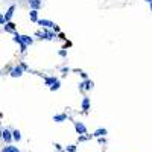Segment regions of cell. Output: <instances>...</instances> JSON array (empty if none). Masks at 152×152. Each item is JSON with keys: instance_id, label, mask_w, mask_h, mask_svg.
<instances>
[{"instance_id": "cell-1", "label": "cell", "mask_w": 152, "mask_h": 152, "mask_svg": "<svg viewBox=\"0 0 152 152\" xmlns=\"http://www.w3.org/2000/svg\"><path fill=\"white\" fill-rule=\"evenodd\" d=\"M37 35L41 38V40H53L56 35L53 31H43V32H37Z\"/></svg>"}, {"instance_id": "cell-2", "label": "cell", "mask_w": 152, "mask_h": 152, "mask_svg": "<svg viewBox=\"0 0 152 152\" xmlns=\"http://www.w3.org/2000/svg\"><path fill=\"white\" fill-rule=\"evenodd\" d=\"M75 129H76V132H78L79 135L87 134V128H85V125H84V123H81V122H75Z\"/></svg>"}, {"instance_id": "cell-3", "label": "cell", "mask_w": 152, "mask_h": 152, "mask_svg": "<svg viewBox=\"0 0 152 152\" xmlns=\"http://www.w3.org/2000/svg\"><path fill=\"white\" fill-rule=\"evenodd\" d=\"M37 24H40L41 28H55V23L53 21H50V20H40L38 18V21H37Z\"/></svg>"}, {"instance_id": "cell-4", "label": "cell", "mask_w": 152, "mask_h": 152, "mask_svg": "<svg viewBox=\"0 0 152 152\" xmlns=\"http://www.w3.org/2000/svg\"><path fill=\"white\" fill-rule=\"evenodd\" d=\"M93 81H90V79H85L84 82H81L79 84V90H91L93 88Z\"/></svg>"}, {"instance_id": "cell-5", "label": "cell", "mask_w": 152, "mask_h": 152, "mask_svg": "<svg viewBox=\"0 0 152 152\" xmlns=\"http://www.w3.org/2000/svg\"><path fill=\"white\" fill-rule=\"evenodd\" d=\"M21 75H23V69L20 66H15V67L11 69V76H12V78H20Z\"/></svg>"}, {"instance_id": "cell-6", "label": "cell", "mask_w": 152, "mask_h": 152, "mask_svg": "<svg viewBox=\"0 0 152 152\" xmlns=\"http://www.w3.org/2000/svg\"><path fill=\"white\" fill-rule=\"evenodd\" d=\"M14 11H15V6L12 5V6H9V9L6 11V14H3L5 23H8V21H11V18H12V15H14Z\"/></svg>"}, {"instance_id": "cell-7", "label": "cell", "mask_w": 152, "mask_h": 152, "mask_svg": "<svg viewBox=\"0 0 152 152\" xmlns=\"http://www.w3.org/2000/svg\"><path fill=\"white\" fill-rule=\"evenodd\" d=\"M2 138H3L6 143H11V142H12V134H11L9 129H3V131H2Z\"/></svg>"}, {"instance_id": "cell-8", "label": "cell", "mask_w": 152, "mask_h": 152, "mask_svg": "<svg viewBox=\"0 0 152 152\" xmlns=\"http://www.w3.org/2000/svg\"><path fill=\"white\" fill-rule=\"evenodd\" d=\"M12 40H14L15 43H18V44H20V47H21L20 50H21V52L24 53V52H26V47H28V46H26L24 43H23V41L20 40V35H18V34H15V35H14V38H12Z\"/></svg>"}, {"instance_id": "cell-9", "label": "cell", "mask_w": 152, "mask_h": 152, "mask_svg": "<svg viewBox=\"0 0 152 152\" xmlns=\"http://www.w3.org/2000/svg\"><path fill=\"white\" fill-rule=\"evenodd\" d=\"M29 5H31V9H34V11H38L41 6V0H28Z\"/></svg>"}, {"instance_id": "cell-10", "label": "cell", "mask_w": 152, "mask_h": 152, "mask_svg": "<svg viewBox=\"0 0 152 152\" xmlns=\"http://www.w3.org/2000/svg\"><path fill=\"white\" fill-rule=\"evenodd\" d=\"M20 40L23 41L26 46H32V43H34V40H32V37H29V35H20Z\"/></svg>"}, {"instance_id": "cell-11", "label": "cell", "mask_w": 152, "mask_h": 152, "mask_svg": "<svg viewBox=\"0 0 152 152\" xmlns=\"http://www.w3.org/2000/svg\"><path fill=\"white\" fill-rule=\"evenodd\" d=\"M107 129L105 128H99V129H96V131H94V137H99V138H102V137H105V135H107Z\"/></svg>"}, {"instance_id": "cell-12", "label": "cell", "mask_w": 152, "mask_h": 152, "mask_svg": "<svg viewBox=\"0 0 152 152\" xmlns=\"http://www.w3.org/2000/svg\"><path fill=\"white\" fill-rule=\"evenodd\" d=\"M2 152H20V149L17 148V146L8 145V146H5V148L2 149Z\"/></svg>"}, {"instance_id": "cell-13", "label": "cell", "mask_w": 152, "mask_h": 152, "mask_svg": "<svg viewBox=\"0 0 152 152\" xmlns=\"http://www.w3.org/2000/svg\"><path fill=\"white\" fill-rule=\"evenodd\" d=\"M3 29L6 32H15V24L12 23V21H8V23L3 26Z\"/></svg>"}, {"instance_id": "cell-14", "label": "cell", "mask_w": 152, "mask_h": 152, "mask_svg": "<svg viewBox=\"0 0 152 152\" xmlns=\"http://www.w3.org/2000/svg\"><path fill=\"white\" fill-rule=\"evenodd\" d=\"M66 119H67V114H55V116H53V120H55V122H58V123L64 122Z\"/></svg>"}, {"instance_id": "cell-15", "label": "cell", "mask_w": 152, "mask_h": 152, "mask_svg": "<svg viewBox=\"0 0 152 152\" xmlns=\"http://www.w3.org/2000/svg\"><path fill=\"white\" fill-rule=\"evenodd\" d=\"M82 110L84 111L90 110V97H84V99H82Z\"/></svg>"}, {"instance_id": "cell-16", "label": "cell", "mask_w": 152, "mask_h": 152, "mask_svg": "<svg viewBox=\"0 0 152 152\" xmlns=\"http://www.w3.org/2000/svg\"><path fill=\"white\" fill-rule=\"evenodd\" d=\"M11 134H12V140H15V142H20V140H21V132L18 131V129L11 131Z\"/></svg>"}, {"instance_id": "cell-17", "label": "cell", "mask_w": 152, "mask_h": 152, "mask_svg": "<svg viewBox=\"0 0 152 152\" xmlns=\"http://www.w3.org/2000/svg\"><path fill=\"white\" fill-rule=\"evenodd\" d=\"M29 17H31V20L34 21V23H37V21H38V11L31 9V12H29Z\"/></svg>"}, {"instance_id": "cell-18", "label": "cell", "mask_w": 152, "mask_h": 152, "mask_svg": "<svg viewBox=\"0 0 152 152\" xmlns=\"http://www.w3.org/2000/svg\"><path fill=\"white\" fill-rule=\"evenodd\" d=\"M56 78H55V76H49V78H46V81H44V82H46V85H49V87H52L53 84H55L56 82Z\"/></svg>"}, {"instance_id": "cell-19", "label": "cell", "mask_w": 152, "mask_h": 152, "mask_svg": "<svg viewBox=\"0 0 152 152\" xmlns=\"http://www.w3.org/2000/svg\"><path fill=\"white\" fill-rule=\"evenodd\" d=\"M66 151H67V152H76V146H75V145H70V146H67Z\"/></svg>"}, {"instance_id": "cell-20", "label": "cell", "mask_w": 152, "mask_h": 152, "mask_svg": "<svg viewBox=\"0 0 152 152\" xmlns=\"http://www.w3.org/2000/svg\"><path fill=\"white\" fill-rule=\"evenodd\" d=\"M58 88H59V81H56V82L50 87V90H52V91H55V90H58Z\"/></svg>"}, {"instance_id": "cell-21", "label": "cell", "mask_w": 152, "mask_h": 152, "mask_svg": "<svg viewBox=\"0 0 152 152\" xmlns=\"http://www.w3.org/2000/svg\"><path fill=\"white\" fill-rule=\"evenodd\" d=\"M59 56H67V50H64V49L59 50Z\"/></svg>"}, {"instance_id": "cell-22", "label": "cell", "mask_w": 152, "mask_h": 152, "mask_svg": "<svg viewBox=\"0 0 152 152\" xmlns=\"http://www.w3.org/2000/svg\"><path fill=\"white\" fill-rule=\"evenodd\" d=\"M87 138H88L87 135H81V137H79V142H84V140H87Z\"/></svg>"}, {"instance_id": "cell-23", "label": "cell", "mask_w": 152, "mask_h": 152, "mask_svg": "<svg viewBox=\"0 0 152 152\" xmlns=\"http://www.w3.org/2000/svg\"><path fill=\"white\" fill-rule=\"evenodd\" d=\"M0 24H5V18H3V14H0Z\"/></svg>"}, {"instance_id": "cell-24", "label": "cell", "mask_w": 152, "mask_h": 152, "mask_svg": "<svg viewBox=\"0 0 152 152\" xmlns=\"http://www.w3.org/2000/svg\"><path fill=\"white\" fill-rule=\"evenodd\" d=\"M81 76H82L84 79H87V73H85V72H81Z\"/></svg>"}, {"instance_id": "cell-25", "label": "cell", "mask_w": 152, "mask_h": 152, "mask_svg": "<svg viewBox=\"0 0 152 152\" xmlns=\"http://www.w3.org/2000/svg\"><path fill=\"white\" fill-rule=\"evenodd\" d=\"M146 2H148V3H151V2H152V0H146Z\"/></svg>"}, {"instance_id": "cell-26", "label": "cell", "mask_w": 152, "mask_h": 152, "mask_svg": "<svg viewBox=\"0 0 152 152\" xmlns=\"http://www.w3.org/2000/svg\"><path fill=\"white\" fill-rule=\"evenodd\" d=\"M0 137H2V129H0Z\"/></svg>"}, {"instance_id": "cell-27", "label": "cell", "mask_w": 152, "mask_h": 152, "mask_svg": "<svg viewBox=\"0 0 152 152\" xmlns=\"http://www.w3.org/2000/svg\"><path fill=\"white\" fill-rule=\"evenodd\" d=\"M151 11H152V2H151Z\"/></svg>"}]
</instances>
